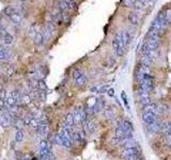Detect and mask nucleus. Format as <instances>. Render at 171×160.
I'll return each instance as SVG.
<instances>
[{"label":"nucleus","instance_id":"f257e3e1","mask_svg":"<svg viewBox=\"0 0 171 160\" xmlns=\"http://www.w3.org/2000/svg\"><path fill=\"white\" fill-rule=\"evenodd\" d=\"M157 117H156V107L155 105L150 104L148 106L143 107L142 111V121L147 126H150L155 122Z\"/></svg>","mask_w":171,"mask_h":160},{"label":"nucleus","instance_id":"f03ea898","mask_svg":"<svg viewBox=\"0 0 171 160\" xmlns=\"http://www.w3.org/2000/svg\"><path fill=\"white\" fill-rule=\"evenodd\" d=\"M113 48L115 55L119 57L123 56V53L125 51V47L122 43V38H121V32H118L115 35L113 40Z\"/></svg>","mask_w":171,"mask_h":160},{"label":"nucleus","instance_id":"7ed1b4c3","mask_svg":"<svg viewBox=\"0 0 171 160\" xmlns=\"http://www.w3.org/2000/svg\"><path fill=\"white\" fill-rule=\"evenodd\" d=\"M12 122V115L8 110H3L0 112V126L3 128L9 127Z\"/></svg>","mask_w":171,"mask_h":160},{"label":"nucleus","instance_id":"20e7f679","mask_svg":"<svg viewBox=\"0 0 171 160\" xmlns=\"http://www.w3.org/2000/svg\"><path fill=\"white\" fill-rule=\"evenodd\" d=\"M138 97H139V102H140L141 106L146 107L148 105L152 104L151 102V97H150V92L143 91V90L138 89Z\"/></svg>","mask_w":171,"mask_h":160},{"label":"nucleus","instance_id":"39448f33","mask_svg":"<svg viewBox=\"0 0 171 160\" xmlns=\"http://www.w3.org/2000/svg\"><path fill=\"white\" fill-rule=\"evenodd\" d=\"M144 43L148 45V47L151 50H153L154 52H155V51L157 50V48L159 47L161 42H159V38H147Z\"/></svg>","mask_w":171,"mask_h":160},{"label":"nucleus","instance_id":"423d86ee","mask_svg":"<svg viewBox=\"0 0 171 160\" xmlns=\"http://www.w3.org/2000/svg\"><path fill=\"white\" fill-rule=\"evenodd\" d=\"M59 136H60V139H61V144L62 146H65V147H72L73 145V139H72L71 136H67L63 132H58Z\"/></svg>","mask_w":171,"mask_h":160},{"label":"nucleus","instance_id":"0eeeda50","mask_svg":"<svg viewBox=\"0 0 171 160\" xmlns=\"http://www.w3.org/2000/svg\"><path fill=\"white\" fill-rule=\"evenodd\" d=\"M9 18L11 19L13 24H15V25H21V21H23V17H21V14L18 11L14 10L11 14H9Z\"/></svg>","mask_w":171,"mask_h":160},{"label":"nucleus","instance_id":"6e6552de","mask_svg":"<svg viewBox=\"0 0 171 160\" xmlns=\"http://www.w3.org/2000/svg\"><path fill=\"white\" fill-rule=\"evenodd\" d=\"M140 154V150L139 148L136 146V147H127V148H123L122 153H121V157H127V156H133V155H139Z\"/></svg>","mask_w":171,"mask_h":160},{"label":"nucleus","instance_id":"1a4fd4ad","mask_svg":"<svg viewBox=\"0 0 171 160\" xmlns=\"http://www.w3.org/2000/svg\"><path fill=\"white\" fill-rule=\"evenodd\" d=\"M72 139H73V142H77L81 144L82 142H84V133L81 130H76V131H73L72 133Z\"/></svg>","mask_w":171,"mask_h":160},{"label":"nucleus","instance_id":"9d476101","mask_svg":"<svg viewBox=\"0 0 171 160\" xmlns=\"http://www.w3.org/2000/svg\"><path fill=\"white\" fill-rule=\"evenodd\" d=\"M84 129L87 130L88 132H90V133H93L95 131V129H96V124L92 119H87L84 123Z\"/></svg>","mask_w":171,"mask_h":160},{"label":"nucleus","instance_id":"9b49d317","mask_svg":"<svg viewBox=\"0 0 171 160\" xmlns=\"http://www.w3.org/2000/svg\"><path fill=\"white\" fill-rule=\"evenodd\" d=\"M121 38H122V43H123V45H124V47H126V46L130 44V38H132L130 31H127V30L121 31Z\"/></svg>","mask_w":171,"mask_h":160},{"label":"nucleus","instance_id":"f8f14e48","mask_svg":"<svg viewBox=\"0 0 171 160\" xmlns=\"http://www.w3.org/2000/svg\"><path fill=\"white\" fill-rule=\"evenodd\" d=\"M103 109H104V102H103L102 99H97L96 102H95L94 106L91 107L92 113H97V112L102 111Z\"/></svg>","mask_w":171,"mask_h":160},{"label":"nucleus","instance_id":"ddd939ff","mask_svg":"<svg viewBox=\"0 0 171 160\" xmlns=\"http://www.w3.org/2000/svg\"><path fill=\"white\" fill-rule=\"evenodd\" d=\"M10 57H11V52L9 51V49L3 47V46H0V61H1V60L10 59Z\"/></svg>","mask_w":171,"mask_h":160},{"label":"nucleus","instance_id":"4468645a","mask_svg":"<svg viewBox=\"0 0 171 160\" xmlns=\"http://www.w3.org/2000/svg\"><path fill=\"white\" fill-rule=\"evenodd\" d=\"M43 43H44L43 33H42V31H38L36 34L34 35V44H36V46L40 47V46L43 45Z\"/></svg>","mask_w":171,"mask_h":160},{"label":"nucleus","instance_id":"2eb2a0df","mask_svg":"<svg viewBox=\"0 0 171 160\" xmlns=\"http://www.w3.org/2000/svg\"><path fill=\"white\" fill-rule=\"evenodd\" d=\"M36 129H38V135L46 136L47 133H48L49 126H48V124H38V126L36 127Z\"/></svg>","mask_w":171,"mask_h":160},{"label":"nucleus","instance_id":"dca6fc26","mask_svg":"<svg viewBox=\"0 0 171 160\" xmlns=\"http://www.w3.org/2000/svg\"><path fill=\"white\" fill-rule=\"evenodd\" d=\"M153 62V58L152 57H149V56H146V55H142L140 59V64L143 66H147V67H150V65L152 64Z\"/></svg>","mask_w":171,"mask_h":160},{"label":"nucleus","instance_id":"f3484780","mask_svg":"<svg viewBox=\"0 0 171 160\" xmlns=\"http://www.w3.org/2000/svg\"><path fill=\"white\" fill-rule=\"evenodd\" d=\"M32 100V97H31L30 93H23L21 95V104L23 105H29Z\"/></svg>","mask_w":171,"mask_h":160},{"label":"nucleus","instance_id":"a211bd4d","mask_svg":"<svg viewBox=\"0 0 171 160\" xmlns=\"http://www.w3.org/2000/svg\"><path fill=\"white\" fill-rule=\"evenodd\" d=\"M63 125H67V126H73L74 125V117H73V113H67L63 119Z\"/></svg>","mask_w":171,"mask_h":160},{"label":"nucleus","instance_id":"6ab92c4d","mask_svg":"<svg viewBox=\"0 0 171 160\" xmlns=\"http://www.w3.org/2000/svg\"><path fill=\"white\" fill-rule=\"evenodd\" d=\"M75 82H76L77 86H84V84L87 83V77H86V75L82 73L81 75H80L79 77H77L76 79L74 80Z\"/></svg>","mask_w":171,"mask_h":160},{"label":"nucleus","instance_id":"aec40b11","mask_svg":"<svg viewBox=\"0 0 171 160\" xmlns=\"http://www.w3.org/2000/svg\"><path fill=\"white\" fill-rule=\"evenodd\" d=\"M40 150H51V143L48 140H42L40 142Z\"/></svg>","mask_w":171,"mask_h":160},{"label":"nucleus","instance_id":"412c9836","mask_svg":"<svg viewBox=\"0 0 171 160\" xmlns=\"http://www.w3.org/2000/svg\"><path fill=\"white\" fill-rule=\"evenodd\" d=\"M128 21L132 25H138V21H139V18H138V14L137 12H133L130 13V16H128Z\"/></svg>","mask_w":171,"mask_h":160},{"label":"nucleus","instance_id":"4be33fe9","mask_svg":"<svg viewBox=\"0 0 171 160\" xmlns=\"http://www.w3.org/2000/svg\"><path fill=\"white\" fill-rule=\"evenodd\" d=\"M104 115L105 117L107 119H113L115 117V112H113V108H110V107H107L104 111Z\"/></svg>","mask_w":171,"mask_h":160},{"label":"nucleus","instance_id":"5701e85b","mask_svg":"<svg viewBox=\"0 0 171 160\" xmlns=\"http://www.w3.org/2000/svg\"><path fill=\"white\" fill-rule=\"evenodd\" d=\"M92 92H95V93H105V92L108 91V86H97L92 88L91 89Z\"/></svg>","mask_w":171,"mask_h":160},{"label":"nucleus","instance_id":"b1692460","mask_svg":"<svg viewBox=\"0 0 171 160\" xmlns=\"http://www.w3.org/2000/svg\"><path fill=\"white\" fill-rule=\"evenodd\" d=\"M151 29H154V30H156V31H161V29H163V26H161V24L159 23L158 21H157V19H154L153 21H152V24H151V27H150Z\"/></svg>","mask_w":171,"mask_h":160},{"label":"nucleus","instance_id":"393cba45","mask_svg":"<svg viewBox=\"0 0 171 160\" xmlns=\"http://www.w3.org/2000/svg\"><path fill=\"white\" fill-rule=\"evenodd\" d=\"M143 7H144V3H143L141 0H135L133 8H134V10H135L136 12H139V11H141L143 9Z\"/></svg>","mask_w":171,"mask_h":160},{"label":"nucleus","instance_id":"a878e982","mask_svg":"<svg viewBox=\"0 0 171 160\" xmlns=\"http://www.w3.org/2000/svg\"><path fill=\"white\" fill-rule=\"evenodd\" d=\"M24 138H25V133H24V131L21 129H19V130H17L16 131V133H15V141L16 142H23V140H24Z\"/></svg>","mask_w":171,"mask_h":160},{"label":"nucleus","instance_id":"bb28decb","mask_svg":"<svg viewBox=\"0 0 171 160\" xmlns=\"http://www.w3.org/2000/svg\"><path fill=\"white\" fill-rule=\"evenodd\" d=\"M38 91H44V92L47 91V86H46L45 81H44L43 79H38Z\"/></svg>","mask_w":171,"mask_h":160},{"label":"nucleus","instance_id":"cd10ccee","mask_svg":"<svg viewBox=\"0 0 171 160\" xmlns=\"http://www.w3.org/2000/svg\"><path fill=\"white\" fill-rule=\"evenodd\" d=\"M12 42H13V36L11 35V34L7 33L5 35H3V43H4L5 45H11Z\"/></svg>","mask_w":171,"mask_h":160},{"label":"nucleus","instance_id":"c85d7f7f","mask_svg":"<svg viewBox=\"0 0 171 160\" xmlns=\"http://www.w3.org/2000/svg\"><path fill=\"white\" fill-rule=\"evenodd\" d=\"M165 19H166L167 25H170L171 24V9L165 10Z\"/></svg>","mask_w":171,"mask_h":160},{"label":"nucleus","instance_id":"c756f323","mask_svg":"<svg viewBox=\"0 0 171 160\" xmlns=\"http://www.w3.org/2000/svg\"><path fill=\"white\" fill-rule=\"evenodd\" d=\"M24 121H23V119H15V122H14V127H16L17 128V130H19L21 127L24 126Z\"/></svg>","mask_w":171,"mask_h":160},{"label":"nucleus","instance_id":"7c9ffc66","mask_svg":"<svg viewBox=\"0 0 171 160\" xmlns=\"http://www.w3.org/2000/svg\"><path fill=\"white\" fill-rule=\"evenodd\" d=\"M81 74H82V72L80 71V69H74V71H73V73H72V77H73V80H75V79H76L77 77H79Z\"/></svg>","mask_w":171,"mask_h":160},{"label":"nucleus","instance_id":"2f4dec72","mask_svg":"<svg viewBox=\"0 0 171 160\" xmlns=\"http://www.w3.org/2000/svg\"><path fill=\"white\" fill-rule=\"evenodd\" d=\"M65 1L67 2V5H69L70 11L74 10V9L76 8V2H75L74 0H65Z\"/></svg>","mask_w":171,"mask_h":160},{"label":"nucleus","instance_id":"473e14b6","mask_svg":"<svg viewBox=\"0 0 171 160\" xmlns=\"http://www.w3.org/2000/svg\"><path fill=\"white\" fill-rule=\"evenodd\" d=\"M134 2H135V0H124L123 4L125 5V7H127V8H133Z\"/></svg>","mask_w":171,"mask_h":160},{"label":"nucleus","instance_id":"72a5a7b5","mask_svg":"<svg viewBox=\"0 0 171 160\" xmlns=\"http://www.w3.org/2000/svg\"><path fill=\"white\" fill-rule=\"evenodd\" d=\"M121 96H122L123 102H124V105H125V106H126V108H127V109H130V106H128V102H127V97H126L125 92H122V93H121Z\"/></svg>","mask_w":171,"mask_h":160},{"label":"nucleus","instance_id":"f704fd0d","mask_svg":"<svg viewBox=\"0 0 171 160\" xmlns=\"http://www.w3.org/2000/svg\"><path fill=\"white\" fill-rule=\"evenodd\" d=\"M36 32H38V31L36 30V25H32V27H30V29H29V35L33 36L34 38V35L36 34Z\"/></svg>","mask_w":171,"mask_h":160},{"label":"nucleus","instance_id":"c9c22d12","mask_svg":"<svg viewBox=\"0 0 171 160\" xmlns=\"http://www.w3.org/2000/svg\"><path fill=\"white\" fill-rule=\"evenodd\" d=\"M7 98V91L2 90V91L0 92V99H2V100H5Z\"/></svg>","mask_w":171,"mask_h":160},{"label":"nucleus","instance_id":"e433bc0d","mask_svg":"<svg viewBox=\"0 0 171 160\" xmlns=\"http://www.w3.org/2000/svg\"><path fill=\"white\" fill-rule=\"evenodd\" d=\"M108 95L109 96H113L115 95V91H113V89H108Z\"/></svg>","mask_w":171,"mask_h":160},{"label":"nucleus","instance_id":"4c0bfd02","mask_svg":"<svg viewBox=\"0 0 171 160\" xmlns=\"http://www.w3.org/2000/svg\"><path fill=\"white\" fill-rule=\"evenodd\" d=\"M141 1H142V2H150V1H151V0H141Z\"/></svg>","mask_w":171,"mask_h":160},{"label":"nucleus","instance_id":"58836bf2","mask_svg":"<svg viewBox=\"0 0 171 160\" xmlns=\"http://www.w3.org/2000/svg\"><path fill=\"white\" fill-rule=\"evenodd\" d=\"M1 111H2V110H1V108H0V112H1Z\"/></svg>","mask_w":171,"mask_h":160}]
</instances>
